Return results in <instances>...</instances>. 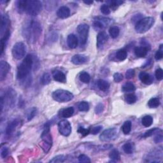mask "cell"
<instances>
[{
  "label": "cell",
  "mask_w": 163,
  "mask_h": 163,
  "mask_svg": "<svg viewBox=\"0 0 163 163\" xmlns=\"http://www.w3.org/2000/svg\"><path fill=\"white\" fill-rule=\"evenodd\" d=\"M42 32L41 24L33 19L27 20L22 26V35L30 43H35L37 42Z\"/></svg>",
  "instance_id": "6da1fadb"
},
{
  "label": "cell",
  "mask_w": 163,
  "mask_h": 163,
  "mask_svg": "<svg viewBox=\"0 0 163 163\" xmlns=\"http://www.w3.org/2000/svg\"><path fill=\"white\" fill-rule=\"evenodd\" d=\"M33 57L31 54L26 56L18 67L17 77L19 80H23L29 75L30 71L33 66Z\"/></svg>",
  "instance_id": "7a4b0ae2"
},
{
  "label": "cell",
  "mask_w": 163,
  "mask_h": 163,
  "mask_svg": "<svg viewBox=\"0 0 163 163\" xmlns=\"http://www.w3.org/2000/svg\"><path fill=\"white\" fill-rule=\"evenodd\" d=\"M41 138L42 140V144H40L41 147L45 152L47 153L52 145V138L50 133V124L48 123L45 124L43 131L41 135Z\"/></svg>",
  "instance_id": "3957f363"
},
{
  "label": "cell",
  "mask_w": 163,
  "mask_h": 163,
  "mask_svg": "<svg viewBox=\"0 0 163 163\" xmlns=\"http://www.w3.org/2000/svg\"><path fill=\"white\" fill-rule=\"evenodd\" d=\"M42 10V4L38 0H26L25 12L31 16L38 15Z\"/></svg>",
  "instance_id": "277c9868"
},
{
  "label": "cell",
  "mask_w": 163,
  "mask_h": 163,
  "mask_svg": "<svg viewBox=\"0 0 163 163\" xmlns=\"http://www.w3.org/2000/svg\"><path fill=\"white\" fill-rule=\"evenodd\" d=\"M154 21V19L151 17H147L141 19L136 24V31L138 33H145V32L148 31L153 26Z\"/></svg>",
  "instance_id": "5b68a950"
},
{
  "label": "cell",
  "mask_w": 163,
  "mask_h": 163,
  "mask_svg": "<svg viewBox=\"0 0 163 163\" xmlns=\"http://www.w3.org/2000/svg\"><path fill=\"white\" fill-rule=\"evenodd\" d=\"M73 93L64 89H58L52 93V97L59 103H66L73 99Z\"/></svg>",
  "instance_id": "8992f818"
},
{
  "label": "cell",
  "mask_w": 163,
  "mask_h": 163,
  "mask_svg": "<svg viewBox=\"0 0 163 163\" xmlns=\"http://www.w3.org/2000/svg\"><path fill=\"white\" fill-rule=\"evenodd\" d=\"M12 55L16 59H20L24 58L26 52V47L23 42L16 43L12 48Z\"/></svg>",
  "instance_id": "52a82bcc"
},
{
  "label": "cell",
  "mask_w": 163,
  "mask_h": 163,
  "mask_svg": "<svg viewBox=\"0 0 163 163\" xmlns=\"http://www.w3.org/2000/svg\"><path fill=\"white\" fill-rule=\"evenodd\" d=\"M118 130L117 128H109L105 130L100 136V139L101 141L108 142L115 140L117 136Z\"/></svg>",
  "instance_id": "ba28073f"
},
{
  "label": "cell",
  "mask_w": 163,
  "mask_h": 163,
  "mask_svg": "<svg viewBox=\"0 0 163 163\" xmlns=\"http://www.w3.org/2000/svg\"><path fill=\"white\" fill-rule=\"evenodd\" d=\"M77 32H78L80 41L81 45H85L87 42L88 38L89 32V26L86 24H82L77 27Z\"/></svg>",
  "instance_id": "9c48e42d"
},
{
  "label": "cell",
  "mask_w": 163,
  "mask_h": 163,
  "mask_svg": "<svg viewBox=\"0 0 163 163\" xmlns=\"http://www.w3.org/2000/svg\"><path fill=\"white\" fill-rule=\"evenodd\" d=\"M112 20L107 17H96L93 22V27L96 31H101L107 27L110 24Z\"/></svg>",
  "instance_id": "30bf717a"
},
{
  "label": "cell",
  "mask_w": 163,
  "mask_h": 163,
  "mask_svg": "<svg viewBox=\"0 0 163 163\" xmlns=\"http://www.w3.org/2000/svg\"><path fill=\"white\" fill-rule=\"evenodd\" d=\"M58 129L63 136H68L71 133V124L66 120H61L58 123Z\"/></svg>",
  "instance_id": "8fae6325"
},
{
  "label": "cell",
  "mask_w": 163,
  "mask_h": 163,
  "mask_svg": "<svg viewBox=\"0 0 163 163\" xmlns=\"http://www.w3.org/2000/svg\"><path fill=\"white\" fill-rule=\"evenodd\" d=\"M10 69V64L6 61H1L0 63V80L3 81L6 78Z\"/></svg>",
  "instance_id": "7c38bea8"
},
{
  "label": "cell",
  "mask_w": 163,
  "mask_h": 163,
  "mask_svg": "<svg viewBox=\"0 0 163 163\" xmlns=\"http://www.w3.org/2000/svg\"><path fill=\"white\" fill-rule=\"evenodd\" d=\"M162 150H154L152 152L149 153L147 157V162H159V159L162 158Z\"/></svg>",
  "instance_id": "4fadbf2b"
},
{
  "label": "cell",
  "mask_w": 163,
  "mask_h": 163,
  "mask_svg": "<svg viewBox=\"0 0 163 163\" xmlns=\"http://www.w3.org/2000/svg\"><path fill=\"white\" fill-rule=\"evenodd\" d=\"M10 20L9 15L5 14L1 16V36L5 32L10 30Z\"/></svg>",
  "instance_id": "5bb4252c"
},
{
  "label": "cell",
  "mask_w": 163,
  "mask_h": 163,
  "mask_svg": "<svg viewBox=\"0 0 163 163\" xmlns=\"http://www.w3.org/2000/svg\"><path fill=\"white\" fill-rule=\"evenodd\" d=\"M108 40V36L105 31L100 32L97 36V47L98 48L103 47Z\"/></svg>",
  "instance_id": "9a60e30c"
},
{
  "label": "cell",
  "mask_w": 163,
  "mask_h": 163,
  "mask_svg": "<svg viewBox=\"0 0 163 163\" xmlns=\"http://www.w3.org/2000/svg\"><path fill=\"white\" fill-rule=\"evenodd\" d=\"M20 123V120L18 119H14L10 122H9V124L6 126V134L7 136H10L12 134H13V133L15 131L16 128H17V126L19 125Z\"/></svg>",
  "instance_id": "2e32d148"
},
{
  "label": "cell",
  "mask_w": 163,
  "mask_h": 163,
  "mask_svg": "<svg viewBox=\"0 0 163 163\" xmlns=\"http://www.w3.org/2000/svg\"><path fill=\"white\" fill-rule=\"evenodd\" d=\"M87 60V58L85 55L76 54L72 57L71 62L75 65H81L86 63Z\"/></svg>",
  "instance_id": "e0dca14e"
},
{
  "label": "cell",
  "mask_w": 163,
  "mask_h": 163,
  "mask_svg": "<svg viewBox=\"0 0 163 163\" xmlns=\"http://www.w3.org/2000/svg\"><path fill=\"white\" fill-rule=\"evenodd\" d=\"M57 15L60 19H66L70 15V9L66 6H61L57 12Z\"/></svg>",
  "instance_id": "ac0fdd59"
},
{
  "label": "cell",
  "mask_w": 163,
  "mask_h": 163,
  "mask_svg": "<svg viewBox=\"0 0 163 163\" xmlns=\"http://www.w3.org/2000/svg\"><path fill=\"white\" fill-rule=\"evenodd\" d=\"M139 78L140 80L141 81V82L146 85L151 84L154 81L153 77L150 75L149 73L144 71H142L140 73Z\"/></svg>",
  "instance_id": "d6986e66"
},
{
  "label": "cell",
  "mask_w": 163,
  "mask_h": 163,
  "mask_svg": "<svg viewBox=\"0 0 163 163\" xmlns=\"http://www.w3.org/2000/svg\"><path fill=\"white\" fill-rule=\"evenodd\" d=\"M52 76L54 79L61 83H65L66 82V77L64 73L59 70H54L52 72Z\"/></svg>",
  "instance_id": "ffe728a7"
},
{
  "label": "cell",
  "mask_w": 163,
  "mask_h": 163,
  "mask_svg": "<svg viewBox=\"0 0 163 163\" xmlns=\"http://www.w3.org/2000/svg\"><path fill=\"white\" fill-rule=\"evenodd\" d=\"M78 38L74 34H70L68 36L67 38V43L68 47L71 49L75 48L78 45Z\"/></svg>",
  "instance_id": "44dd1931"
},
{
  "label": "cell",
  "mask_w": 163,
  "mask_h": 163,
  "mask_svg": "<svg viewBox=\"0 0 163 163\" xmlns=\"http://www.w3.org/2000/svg\"><path fill=\"white\" fill-rule=\"evenodd\" d=\"M149 49L146 47H137L134 48V54L138 58H144L148 54Z\"/></svg>",
  "instance_id": "7402d4cb"
},
{
  "label": "cell",
  "mask_w": 163,
  "mask_h": 163,
  "mask_svg": "<svg viewBox=\"0 0 163 163\" xmlns=\"http://www.w3.org/2000/svg\"><path fill=\"white\" fill-rule=\"evenodd\" d=\"M97 87L102 91H107L110 88V84L105 80L100 79L97 82Z\"/></svg>",
  "instance_id": "603a6c76"
},
{
  "label": "cell",
  "mask_w": 163,
  "mask_h": 163,
  "mask_svg": "<svg viewBox=\"0 0 163 163\" xmlns=\"http://www.w3.org/2000/svg\"><path fill=\"white\" fill-rule=\"evenodd\" d=\"M74 113V108L73 107H68L63 110L61 112V116L63 118H70Z\"/></svg>",
  "instance_id": "cb8c5ba5"
},
{
  "label": "cell",
  "mask_w": 163,
  "mask_h": 163,
  "mask_svg": "<svg viewBox=\"0 0 163 163\" xmlns=\"http://www.w3.org/2000/svg\"><path fill=\"white\" fill-rule=\"evenodd\" d=\"M115 56H116V58L119 61H124L126 58H127V56H128L127 51H126V50L124 49V48L123 49H120L116 52Z\"/></svg>",
  "instance_id": "d4e9b609"
},
{
  "label": "cell",
  "mask_w": 163,
  "mask_h": 163,
  "mask_svg": "<svg viewBox=\"0 0 163 163\" xmlns=\"http://www.w3.org/2000/svg\"><path fill=\"white\" fill-rule=\"evenodd\" d=\"M135 86L131 82H126L122 87V91L124 92H133L134 91H135Z\"/></svg>",
  "instance_id": "484cf974"
},
{
  "label": "cell",
  "mask_w": 163,
  "mask_h": 163,
  "mask_svg": "<svg viewBox=\"0 0 163 163\" xmlns=\"http://www.w3.org/2000/svg\"><path fill=\"white\" fill-rule=\"evenodd\" d=\"M131 126H132V123L131 121L129 120L125 121L124 123V124L122 126V132H123L124 134H129V133L131 132Z\"/></svg>",
  "instance_id": "4316f807"
},
{
  "label": "cell",
  "mask_w": 163,
  "mask_h": 163,
  "mask_svg": "<svg viewBox=\"0 0 163 163\" xmlns=\"http://www.w3.org/2000/svg\"><path fill=\"white\" fill-rule=\"evenodd\" d=\"M153 123V118L150 115H146L141 120L142 125L146 128H149Z\"/></svg>",
  "instance_id": "83f0119b"
},
{
  "label": "cell",
  "mask_w": 163,
  "mask_h": 163,
  "mask_svg": "<svg viewBox=\"0 0 163 163\" xmlns=\"http://www.w3.org/2000/svg\"><path fill=\"white\" fill-rule=\"evenodd\" d=\"M122 149H123L124 152L127 154H131L133 152L134 146V145L131 143H126L123 146H122Z\"/></svg>",
  "instance_id": "f1b7e54d"
},
{
  "label": "cell",
  "mask_w": 163,
  "mask_h": 163,
  "mask_svg": "<svg viewBox=\"0 0 163 163\" xmlns=\"http://www.w3.org/2000/svg\"><path fill=\"white\" fill-rule=\"evenodd\" d=\"M79 79L81 82H82L83 83L88 84L91 80V76L88 73L85 71H82L80 73Z\"/></svg>",
  "instance_id": "f546056e"
},
{
  "label": "cell",
  "mask_w": 163,
  "mask_h": 163,
  "mask_svg": "<svg viewBox=\"0 0 163 163\" xmlns=\"http://www.w3.org/2000/svg\"><path fill=\"white\" fill-rule=\"evenodd\" d=\"M160 105V100L157 97H152L148 102V106L150 108H157Z\"/></svg>",
  "instance_id": "4dcf8cb0"
},
{
  "label": "cell",
  "mask_w": 163,
  "mask_h": 163,
  "mask_svg": "<svg viewBox=\"0 0 163 163\" xmlns=\"http://www.w3.org/2000/svg\"><path fill=\"white\" fill-rule=\"evenodd\" d=\"M110 35L112 38H116L120 33V29L117 26H112L109 30Z\"/></svg>",
  "instance_id": "1f68e13d"
},
{
  "label": "cell",
  "mask_w": 163,
  "mask_h": 163,
  "mask_svg": "<svg viewBox=\"0 0 163 163\" xmlns=\"http://www.w3.org/2000/svg\"><path fill=\"white\" fill-rule=\"evenodd\" d=\"M109 157L111 159L113 162H116V161H119L120 160V154L119 151L116 149H113L112 151L110 152L109 154Z\"/></svg>",
  "instance_id": "d6a6232c"
},
{
  "label": "cell",
  "mask_w": 163,
  "mask_h": 163,
  "mask_svg": "<svg viewBox=\"0 0 163 163\" xmlns=\"http://www.w3.org/2000/svg\"><path fill=\"white\" fill-rule=\"evenodd\" d=\"M51 82V76L49 73H45L42 75V78H41V83L42 85H48Z\"/></svg>",
  "instance_id": "836d02e7"
},
{
  "label": "cell",
  "mask_w": 163,
  "mask_h": 163,
  "mask_svg": "<svg viewBox=\"0 0 163 163\" xmlns=\"http://www.w3.org/2000/svg\"><path fill=\"white\" fill-rule=\"evenodd\" d=\"M26 6V0H20L17 2V9L19 13L25 12Z\"/></svg>",
  "instance_id": "e575fe53"
},
{
  "label": "cell",
  "mask_w": 163,
  "mask_h": 163,
  "mask_svg": "<svg viewBox=\"0 0 163 163\" xmlns=\"http://www.w3.org/2000/svg\"><path fill=\"white\" fill-rule=\"evenodd\" d=\"M125 100L126 103L128 104H133L136 101V96L134 94H128V95L125 96Z\"/></svg>",
  "instance_id": "d590c367"
},
{
  "label": "cell",
  "mask_w": 163,
  "mask_h": 163,
  "mask_svg": "<svg viewBox=\"0 0 163 163\" xmlns=\"http://www.w3.org/2000/svg\"><path fill=\"white\" fill-rule=\"evenodd\" d=\"M159 131H161V129L159 128H154L152 129H150L145 133V134H144V137L148 138L150 136H152V135H154V134L157 133Z\"/></svg>",
  "instance_id": "8d00e7d4"
},
{
  "label": "cell",
  "mask_w": 163,
  "mask_h": 163,
  "mask_svg": "<svg viewBox=\"0 0 163 163\" xmlns=\"http://www.w3.org/2000/svg\"><path fill=\"white\" fill-rule=\"evenodd\" d=\"M78 108L80 112H87L89 110V103L86 101H82L79 103Z\"/></svg>",
  "instance_id": "74e56055"
},
{
  "label": "cell",
  "mask_w": 163,
  "mask_h": 163,
  "mask_svg": "<svg viewBox=\"0 0 163 163\" xmlns=\"http://www.w3.org/2000/svg\"><path fill=\"white\" fill-rule=\"evenodd\" d=\"M65 159H66V157H65L64 155H58V156L53 157L49 162L53 163H60L63 162Z\"/></svg>",
  "instance_id": "f35d334b"
},
{
  "label": "cell",
  "mask_w": 163,
  "mask_h": 163,
  "mask_svg": "<svg viewBox=\"0 0 163 163\" xmlns=\"http://www.w3.org/2000/svg\"><path fill=\"white\" fill-rule=\"evenodd\" d=\"M107 3L110 5L112 9H115L117 7L120 5L121 4L123 3V1H119V0H116V1H107Z\"/></svg>",
  "instance_id": "ab89813d"
},
{
  "label": "cell",
  "mask_w": 163,
  "mask_h": 163,
  "mask_svg": "<svg viewBox=\"0 0 163 163\" xmlns=\"http://www.w3.org/2000/svg\"><path fill=\"white\" fill-rule=\"evenodd\" d=\"M36 112H37V110H36V108H32L30 109L27 113V120H31L33 119L35 116L36 115Z\"/></svg>",
  "instance_id": "60d3db41"
},
{
  "label": "cell",
  "mask_w": 163,
  "mask_h": 163,
  "mask_svg": "<svg viewBox=\"0 0 163 163\" xmlns=\"http://www.w3.org/2000/svg\"><path fill=\"white\" fill-rule=\"evenodd\" d=\"M79 159V161L80 162H82V163H89L91 162V159L88 156H85L84 154H82L79 157H78Z\"/></svg>",
  "instance_id": "b9f144b4"
},
{
  "label": "cell",
  "mask_w": 163,
  "mask_h": 163,
  "mask_svg": "<svg viewBox=\"0 0 163 163\" xmlns=\"http://www.w3.org/2000/svg\"><path fill=\"white\" fill-rule=\"evenodd\" d=\"M163 57V49H162V45H161L159 49L155 54V58L156 60H161Z\"/></svg>",
  "instance_id": "7bdbcfd3"
},
{
  "label": "cell",
  "mask_w": 163,
  "mask_h": 163,
  "mask_svg": "<svg viewBox=\"0 0 163 163\" xmlns=\"http://www.w3.org/2000/svg\"><path fill=\"white\" fill-rule=\"evenodd\" d=\"M78 133L82 134V136H86L89 133H90V129H85L83 127H80L78 129Z\"/></svg>",
  "instance_id": "ee69618b"
},
{
  "label": "cell",
  "mask_w": 163,
  "mask_h": 163,
  "mask_svg": "<svg viewBox=\"0 0 163 163\" xmlns=\"http://www.w3.org/2000/svg\"><path fill=\"white\" fill-rule=\"evenodd\" d=\"M155 75H156V79L158 80H162L163 79V71L161 68H158L156 70V73H155Z\"/></svg>",
  "instance_id": "f6af8a7d"
},
{
  "label": "cell",
  "mask_w": 163,
  "mask_h": 163,
  "mask_svg": "<svg viewBox=\"0 0 163 163\" xmlns=\"http://www.w3.org/2000/svg\"><path fill=\"white\" fill-rule=\"evenodd\" d=\"M102 126L101 125H97L95 126V127H92V128H90V133H92V134H97V133H99L102 129Z\"/></svg>",
  "instance_id": "bcb514c9"
},
{
  "label": "cell",
  "mask_w": 163,
  "mask_h": 163,
  "mask_svg": "<svg viewBox=\"0 0 163 163\" xmlns=\"http://www.w3.org/2000/svg\"><path fill=\"white\" fill-rule=\"evenodd\" d=\"M101 12L105 15H108L110 14V10L109 7L108 5H102L101 6Z\"/></svg>",
  "instance_id": "7dc6e473"
},
{
  "label": "cell",
  "mask_w": 163,
  "mask_h": 163,
  "mask_svg": "<svg viewBox=\"0 0 163 163\" xmlns=\"http://www.w3.org/2000/svg\"><path fill=\"white\" fill-rule=\"evenodd\" d=\"M135 74V71L133 69H129L125 73V78L127 79H131L134 76Z\"/></svg>",
  "instance_id": "c3c4849f"
},
{
  "label": "cell",
  "mask_w": 163,
  "mask_h": 163,
  "mask_svg": "<svg viewBox=\"0 0 163 163\" xmlns=\"http://www.w3.org/2000/svg\"><path fill=\"white\" fill-rule=\"evenodd\" d=\"M113 79L115 82H120L123 80V75L120 73H115L113 75Z\"/></svg>",
  "instance_id": "681fc988"
},
{
  "label": "cell",
  "mask_w": 163,
  "mask_h": 163,
  "mask_svg": "<svg viewBox=\"0 0 163 163\" xmlns=\"http://www.w3.org/2000/svg\"><path fill=\"white\" fill-rule=\"evenodd\" d=\"M104 110V105L102 103H99L96 105L95 108V112L97 114H100L102 113Z\"/></svg>",
  "instance_id": "f907efd6"
},
{
  "label": "cell",
  "mask_w": 163,
  "mask_h": 163,
  "mask_svg": "<svg viewBox=\"0 0 163 163\" xmlns=\"http://www.w3.org/2000/svg\"><path fill=\"white\" fill-rule=\"evenodd\" d=\"M9 154V149L7 147H3L1 151V156L2 158H5Z\"/></svg>",
  "instance_id": "816d5d0a"
},
{
  "label": "cell",
  "mask_w": 163,
  "mask_h": 163,
  "mask_svg": "<svg viewBox=\"0 0 163 163\" xmlns=\"http://www.w3.org/2000/svg\"><path fill=\"white\" fill-rule=\"evenodd\" d=\"M154 141L156 144H159V143H161L162 141V134H157V135L155 137Z\"/></svg>",
  "instance_id": "f5cc1de1"
},
{
  "label": "cell",
  "mask_w": 163,
  "mask_h": 163,
  "mask_svg": "<svg viewBox=\"0 0 163 163\" xmlns=\"http://www.w3.org/2000/svg\"><path fill=\"white\" fill-rule=\"evenodd\" d=\"M84 3H85V4H87V5H91V4L93 3V1H84Z\"/></svg>",
  "instance_id": "db71d44e"
}]
</instances>
